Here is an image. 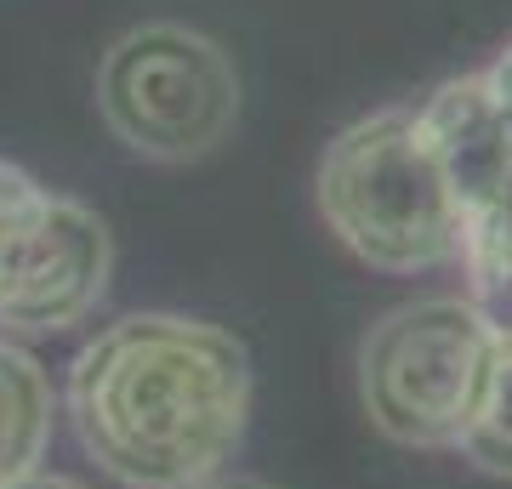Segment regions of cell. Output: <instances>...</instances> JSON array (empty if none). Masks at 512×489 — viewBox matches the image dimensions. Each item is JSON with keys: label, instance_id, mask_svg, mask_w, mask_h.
<instances>
[{"label": "cell", "instance_id": "cell-2", "mask_svg": "<svg viewBox=\"0 0 512 489\" xmlns=\"http://www.w3.org/2000/svg\"><path fill=\"white\" fill-rule=\"evenodd\" d=\"M319 217L359 262L421 273L461 256V205L416 109H376L336 131L319 160Z\"/></svg>", "mask_w": 512, "mask_h": 489}, {"label": "cell", "instance_id": "cell-10", "mask_svg": "<svg viewBox=\"0 0 512 489\" xmlns=\"http://www.w3.org/2000/svg\"><path fill=\"white\" fill-rule=\"evenodd\" d=\"M478 80H484V103H490L495 126L507 131V143H512V40H507V52H495V63Z\"/></svg>", "mask_w": 512, "mask_h": 489}, {"label": "cell", "instance_id": "cell-7", "mask_svg": "<svg viewBox=\"0 0 512 489\" xmlns=\"http://www.w3.org/2000/svg\"><path fill=\"white\" fill-rule=\"evenodd\" d=\"M456 262L467 268V302L484 330L512 342V182L467 211Z\"/></svg>", "mask_w": 512, "mask_h": 489}, {"label": "cell", "instance_id": "cell-5", "mask_svg": "<svg viewBox=\"0 0 512 489\" xmlns=\"http://www.w3.org/2000/svg\"><path fill=\"white\" fill-rule=\"evenodd\" d=\"M114 234L92 205L52 194L35 205L18 251L0 273V330L18 336H57L86 325L109 290Z\"/></svg>", "mask_w": 512, "mask_h": 489}, {"label": "cell", "instance_id": "cell-3", "mask_svg": "<svg viewBox=\"0 0 512 489\" xmlns=\"http://www.w3.org/2000/svg\"><path fill=\"white\" fill-rule=\"evenodd\" d=\"M103 126L154 165L205 160L239 120V74L211 35L154 18L114 40L97 63Z\"/></svg>", "mask_w": 512, "mask_h": 489}, {"label": "cell", "instance_id": "cell-8", "mask_svg": "<svg viewBox=\"0 0 512 489\" xmlns=\"http://www.w3.org/2000/svg\"><path fill=\"white\" fill-rule=\"evenodd\" d=\"M456 450L478 472L512 478V342H501V336L484 353V370H478V387H473V404H467V421L456 433Z\"/></svg>", "mask_w": 512, "mask_h": 489}, {"label": "cell", "instance_id": "cell-6", "mask_svg": "<svg viewBox=\"0 0 512 489\" xmlns=\"http://www.w3.org/2000/svg\"><path fill=\"white\" fill-rule=\"evenodd\" d=\"M52 444V381L29 347L0 336V489L35 478Z\"/></svg>", "mask_w": 512, "mask_h": 489}, {"label": "cell", "instance_id": "cell-1", "mask_svg": "<svg viewBox=\"0 0 512 489\" xmlns=\"http://www.w3.org/2000/svg\"><path fill=\"white\" fill-rule=\"evenodd\" d=\"M63 410L80 450L126 489H194L251 421V353L188 313H126L74 353Z\"/></svg>", "mask_w": 512, "mask_h": 489}, {"label": "cell", "instance_id": "cell-4", "mask_svg": "<svg viewBox=\"0 0 512 489\" xmlns=\"http://www.w3.org/2000/svg\"><path fill=\"white\" fill-rule=\"evenodd\" d=\"M490 330L467 296H416L387 308L359 342V404L404 450H456Z\"/></svg>", "mask_w": 512, "mask_h": 489}, {"label": "cell", "instance_id": "cell-11", "mask_svg": "<svg viewBox=\"0 0 512 489\" xmlns=\"http://www.w3.org/2000/svg\"><path fill=\"white\" fill-rule=\"evenodd\" d=\"M194 489H268L262 478H228V472H217V478H205V484H194Z\"/></svg>", "mask_w": 512, "mask_h": 489}, {"label": "cell", "instance_id": "cell-9", "mask_svg": "<svg viewBox=\"0 0 512 489\" xmlns=\"http://www.w3.org/2000/svg\"><path fill=\"white\" fill-rule=\"evenodd\" d=\"M40 200H46V188L29 171L0 160V273H6V262H12V251H18V239H23V228H29Z\"/></svg>", "mask_w": 512, "mask_h": 489}, {"label": "cell", "instance_id": "cell-12", "mask_svg": "<svg viewBox=\"0 0 512 489\" xmlns=\"http://www.w3.org/2000/svg\"><path fill=\"white\" fill-rule=\"evenodd\" d=\"M18 489H86V484H74V478H57V472H35V478H23Z\"/></svg>", "mask_w": 512, "mask_h": 489}]
</instances>
